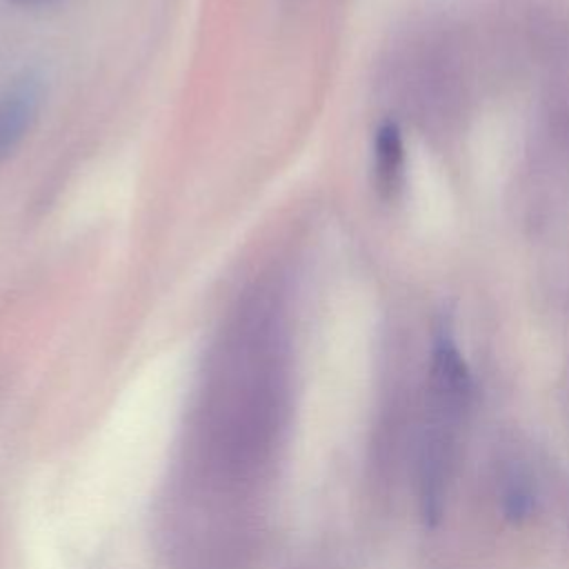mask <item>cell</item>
Masks as SVG:
<instances>
[{"mask_svg": "<svg viewBox=\"0 0 569 569\" xmlns=\"http://www.w3.org/2000/svg\"><path fill=\"white\" fill-rule=\"evenodd\" d=\"M42 89L33 78L20 80L0 96V164L13 153L36 122Z\"/></svg>", "mask_w": 569, "mask_h": 569, "instance_id": "obj_1", "label": "cell"}, {"mask_svg": "<svg viewBox=\"0 0 569 569\" xmlns=\"http://www.w3.org/2000/svg\"><path fill=\"white\" fill-rule=\"evenodd\" d=\"M11 2H16L20 7H40V4H47L51 0H11Z\"/></svg>", "mask_w": 569, "mask_h": 569, "instance_id": "obj_3", "label": "cell"}, {"mask_svg": "<svg viewBox=\"0 0 569 569\" xmlns=\"http://www.w3.org/2000/svg\"><path fill=\"white\" fill-rule=\"evenodd\" d=\"M405 144L396 122L387 120L378 127L373 140V180L382 196L391 198L402 182Z\"/></svg>", "mask_w": 569, "mask_h": 569, "instance_id": "obj_2", "label": "cell"}]
</instances>
